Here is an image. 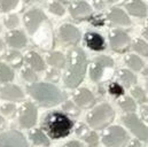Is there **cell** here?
I'll use <instances>...</instances> for the list:
<instances>
[{
	"label": "cell",
	"mask_w": 148,
	"mask_h": 147,
	"mask_svg": "<svg viewBox=\"0 0 148 147\" xmlns=\"http://www.w3.org/2000/svg\"><path fill=\"white\" fill-rule=\"evenodd\" d=\"M66 73L63 76L64 86L68 89H76L83 82L87 70V56L83 48L74 47L66 56Z\"/></svg>",
	"instance_id": "cell-1"
},
{
	"label": "cell",
	"mask_w": 148,
	"mask_h": 147,
	"mask_svg": "<svg viewBox=\"0 0 148 147\" xmlns=\"http://www.w3.org/2000/svg\"><path fill=\"white\" fill-rule=\"evenodd\" d=\"M42 131L51 139L67 138L74 130V121L63 111H51L41 121Z\"/></svg>",
	"instance_id": "cell-2"
},
{
	"label": "cell",
	"mask_w": 148,
	"mask_h": 147,
	"mask_svg": "<svg viewBox=\"0 0 148 147\" xmlns=\"http://www.w3.org/2000/svg\"><path fill=\"white\" fill-rule=\"evenodd\" d=\"M27 92L42 107H54L66 99V94L51 83H34L27 86Z\"/></svg>",
	"instance_id": "cell-3"
},
{
	"label": "cell",
	"mask_w": 148,
	"mask_h": 147,
	"mask_svg": "<svg viewBox=\"0 0 148 147\" xmlns=\"http://www.w3.org/2000/svg\"><path fill=\"white\" fill-rule=\"evenodd\" d=\"M115 118V111L109 104H100L86 115V122L93 130H102L107 128Z\"/></svg>",
	"instance_id": "cell-4"
},
{
	"label": "cell",
	"mask_w": 148,
	"mask_h": 147,
	"mask_svg": "<svg viewBox=\"0 0 148 147\" xmlns=\"http://www.w3.org/2000/svg\"><path fill=\"white\" fill-rule=\"evenodd\" d=\"M112 71L114 60L108 55H99L90 66V78L94 83H101L111 77Z\"/></svg>",
	"instance_id": "cell-5"
},
{
	"label": "cell",
	"mask_w": 148,
	"mask_h": 147,
	"mask_svg": "<svg viewBox=\"0 0 148 147\" xmlns=\"http://www.w3.org/2000/svg\"><path fill=\"white\" fill-rule=\"evenodd\" d=\"M129 140L126 131L119 125L108 126L101 137V142L106 147H124Z\"/></svg>",
	"instance_id": "cell-6"
},
{
	"label": "cell",
	"mask_w": 148,
	"mask_h": 147,
	"mask_svg": "<svg viewBox=\"0 0 148 147\" xmlns=\"http://www.w3.org/2000/svg\"><path fill=\"white\" fill-rule=\"evenodd\" d=\"M124 125L141 142H147L148 131L146 124L136 115V114H126L122 117Z\"/></svg>",
	"instance_id": "cell-7"
},
{
	"label": "cell",
	"mask_w": 148,
	"mask_h": 147,
	"mask_svg": "<svg viewBox=\"0 0 148 147\" xmlns=\"http://www.w3.org/2000/svg\"><path fill=\"white\" fill-rule=\"evenodd\" d=\"M38 109L31 101H27L22 105L18 113V123L23 129H31L37 123Z\"/></svg>",
	"instance_id": "cell-8"
},
{
	"label": "cell",
	"mask_w": 148,
	"mask_h": 147,
	"mask_svg": "<svg viewBox=\"0 0 148 147\" xmlns=\"http://www.w3.org/2000/svg\"><path fill=\"white\" fill-rule=\"evenodd\" d=\"M45 13L39 8H31L23 15V22L27 31L30 35H35L40 25L46 21Z\"/></svg>",
	"instance_id": "cell-9"
},
{
	"label": "cell",
	"mask_w": 148,
	"mask_h": 147,
	"mask_svg": "<svg viewBox=\"0 0 148 147\" xmlns=\"http://www.w3.org/2000/svg\"><path fill=\"white\" fill-rule=\"evenodd\" d=\"M0 147H30L23 133L10 130L0 135Z\"/></svg>",
	"instance_id": "cell-10"
},
{
	"label": "cell",
	"mask_w": 148,
	"mask_h": 147,
	"mask_svg": "<svg viewBox=\"0 0 148 147\" xmlns=\"http://www.w3.org/2000/svg\"><path fill=\"white\" fill-rule=\"evenodd\" d=\"M131 44L130 36L121 29H114L109 36V45L115 52H124Z\"/></svg>",
	"instance_id": "cell-11"
},
{
	"label": "cell",
	"mask_w": 148,
	"mask_h": 147,
	"mask_svg": "<svg viewBox=\"0 0 148 147\" xmlns=\"http://www.w3.org/2000/svg\"><path fill=\"white\" fill-rule=\"evenodd\" d=\"M59 37L63 43L75 46L80 40V31L73 24L66 23L59 28Z\"/></svg>",
	"instance_id": "cell-12"
},
{
	"label": "cell",
	"mask_w": 148,
	"mask_h": 147,
	"mask_svg": "<svg viewBox=\"0 0 148 147\" xmlns=\"http://www.w3.org/2000/svg\"><path fill=\"white\" fill-rule=\"evenodd\" d=\"M73 102L80 109V108H91L95 104V97L94 94L85 87H82L77 90L73 95Z\"/></svg>",
	"instance_id": "cell-13"
},
{
	"label": "cell",
	"mask_w": 148,
	"mask_h": 147,
	"mask_svg": "<svg viewBox=\"0 0 148 147\" xmlns=\"http://www.w3.org/2000/svg\"><path fill=\"white\" fill-rule=\"evenodd\" d=\"M69 13H70L71 17L76 21L85 20V19L91 16L92 7L86 1L77 0V1H74L69 5Z\"/></svg>",
	"instance_id": "cell-14"
},
{
	"label": "cell",
	"mask_w": 148,
	"mask_h": 147,
	"mask_svg": "<svg viewBox=\"0 0 148 147\" xmlns=\"http://www.w3.org/2000/svg\"><path fill=\"white\" fill-rule=\"evenodd\" d=\"M84 41H85V45L94 52H101L106 49V40L99 32H95V31L86 32L84 36Z\"/></svg>",
	"instance_id": "cell-15"
},
{
	"label": "cell",
	"mask_w": 148,
	"mask_h": 147,
	"mask_svg": "<svg viewBox=\"0 0 148 147\" xmlns=\"http://www.w3.org/2000/svg\"><path fill=\"white\" fill-rule=\"evenodd\" d=\"M0 97L8 101H21L24 98V93L18 86L14 84H6L0 87Z\"/></svg>",
	"instance_id": "cell-16"
},
{
	"label": "cell",
	"mask_w": 148,
	"mask_h": 147,
	"mask_svg": "<svg viewBox=\"0 0 148 147\" xmlns=\"http://www.w3.org/2000/svg\"><path fill=\"white\" fill-rule=\"evenodd\" d=\"M6 43L8 46H10L13 49H21L27 46L28 39L21 30H12L8 34H6Z\"/></svg>",
	"instance_id": "cell-17"
},
{
	"label": "cell",
	"mask_w": 148,
	"mask_h": 147,
	"mask_svg": "<svg viewBox=\"0 0 148 147\" xmlns=\"http://www.w3.org/2000/svg\"><path fill=\"white\" fill-rule=\"evenodd\" d=\"M107 19L112 24L121 25V27H129L131 24V20L129 17V15L123 9L117 8V7L111 8L107 15Z\"/></svg>",
	"instance_id": "cell-18"
},
{
	"label": "cell",
	"mask_w": 148,
	"mask_h": 147,
	"mask_svg": "<svg viewBox=\"0 0 148 147\" xmlns=\"http://www.w3.org/2000/svg\"><path fill=\"white\" fill-rule=\"evenodd\" d=\"M125 9L132 16H137V17L147 16V5L143 0H127L125 2Z\"/></svg>",
	"instance_id": "cell-19"
},
{
	"label": "cell",
	"mask_w": 148,
	"mask_h": 147,
	"mask_svg": "<svg viewBox=\"0 0 148 147\" xmlns=\"http://www.w3.org/2000/svg\"><path fill=\"white\" fill-rule=\"evenodd\" d=\"M77 136L79 138H82L87 145L88 147H97L98 144H99V137L97 135L95 131H92L90 130L86 125H80L78 129H77Z\"/></svg>",
	"instance_id": "cell-20"
},
{
	"label": "cell",
	"mask_w": 148,
	"mask_h": 147,
	"mask_svg": "<svg viewBox=\"0 0 148 147\" xmlns=\"http://www.w3.org/2000/svg\"><path fill=\"white\" fill-rule=\"evenodd\" d=\"M24 61L29 66V68H31L35 71H42V70H45V62H44L42 58L35 51L28 52L25 54V56H24Z\"/></svg>",
	"instance_id": "cell-21"
},
{
	"label": "cell",
	"mask_w": 148,
	"mask_h": 147,
	"mask_svg": "<svg viewBox=\"0 0 148 147\" xmlns=\"http://www.w3.org/2000/svg\"><path fill=\"white\" fill-rule=\"evenodd\" d=\"M47 63L53 68V69H62L66 67V55L61 52H58V51H54V52H51L48 53L47 55V59H46Z\"/></svg>",
	"instance_id": "cell-22"
},
{
	"label": "cell",
	"mask_w": 148,
	"mask_h": 147,
	"mask_svg": "<svg viewBox=\"0 0 148 147\" xmlns=\"http://www.w3.org/2000/svg\"><path fill=\"white\" fill-rule=\"evenodd\" d=\"M117 77L118 80L122 83V86L126 89L132 87L137 83V76L127 69H119L117 73Z\"/></svg>",
	"instance_id": "cell-23"
},
{
	"label": "cell",
	"mask_w": 148,
	"mask_h": 147,
	"mask_svg": "<svg viewBox=\"0 0 148 147\" xmlns=\"http://www.w3.org/2000/svg\"><path fill=\"white\" fill-rule=\"evenodd\" d=\"M30 139L35 145H39V146H49L51 142L49 138L45 135V132L41 129H35L34 131L30 132Z\"/></svg>",
	"instance_id": "cell-24"
},
{
	"label": "cell",
	"mask_w": 148,
	"mask_h": 147,
	"mask_svg": "<svg viewBox=\"0 0 148 147\" xmlns=\"http://www.w3.org/2000/svg\"><path fill=\"white\" fill-rule=\"evenodd\" d=\"M3 59L7 61V63L13 65L14 67H18L23 61L22 54L16 49H10V51L6 52L3 55Z\"/></svg>",
	"instance_id": "cell-25"
},
{
	"label": "cell",
	"mask_w": 148,
	"mask_h": 147,
	"mask_svg": "<svg viewBox=\"0 0 148 147\" xmlns=\"http://www.w3.org/2000/svg\"><path fill=\"white\" fill-rule=\"evenodd\" d=\"M125 63L129 68H131L134 71H140L144 68V61L136 54H129L125 58Z\"/></svg>",
	"instance_id": "cell-26"
},
{
	"label": "cell",
	"mask_w": 148,
	"mask_h": 147,
	"mask_svg": "<svg viewBox=\"0 0 148 147\" xmlns=\"http://www.w3.org/2000/svg\"><path fill=\"white\" fill-rule=\"evenodd\" d=\"M118 105L121 109L126 114H134V111L137 109V104L131 97H124L123 99L119 100Z\"/></svg>",
	"instance_id": "cell-27"
},
{
	"label": "cell",
	"mask_w": 148,
	"mask_h": 147,
	"mask_svg": "<svg viewBox=\"0 0 148 147\" xmlns=\"http://www.w3.org/2000/svg\"><path fill=\"white\" fill-rule=\"evenodd\" d=\"M14 79V70L5 62H0V83H9Z\"/></svg>",
	"instance_id": "cell-28"
},
{
	"label": "cell",
	"mask_w": 148,
	"mask_h": 147,
	"mask_svg": "<svg viewBox=\"0 0 148 147\" xmlns=\"http://www.w3.org/2000/svg\"><path fill=\"white\" fill-rule=\"evenodd\" d=\"M131 94H132V99L134 101H138L141 105L147 104V93L143 87H140V86L133 87L131 90Z\"/></svg>",
	"instance_id": "cell-29"
},
{
	"label": "cell",
	"mask_w": 148,
	"mask_h": 147,
	"mask_svg": "<svg viewBox=\"0 0 148 147\" xmlns=\"http://www.w3.org/2000/svg\"><path fill=\"white\" fill-rule=\"evenodd\" d=\"M132 49L136 51V53L147 58L148 56V49H147V43L146 40L143 39H136L132 44Z\"/></svg>",
	"instance_id": "cell-30"
},
{
	"label": "cell",
	"mask_w": 148,
	"mask_h": 147,
	"mask_svg": "<svg viewBox=\"0 0 148 147\" xmlns=\"http://www.w3.org/2000/svg\"><path fill=\"white\" fill-rule=\"evenodd\" d=\"M21 76H22V78L25 80V82H29V83H36L38 80V76L36 71L35 70H32L31 68H29V67H25V68H23L22 69V71H21Z\"/></svg>",
	"instance_id": "cell-31"
},
{
	"label": "cell",
	"mask_w": 148,
	"mask_h": 147,
	"mask_svg": "<svg viewBox=\"0 0 148 147\" xmlns=\"http://www.w3.org/2000/svg\"><path fill=\"white\" fill-rule=\"evenodd\" d=\"M108 92L111 95H114L116 98H119V97L124 95V87L117 82H111L108 85Z\"/></svg>",
	"instance_id": "cell-32"
},
{
	"label": "cell",
	"mask_w": 148,
	"mask_h": 147,
	"mask_svg": "<svg viewBox=\"0 0 148 147\" xmlns=\"http://www.w3.org/2000/svg\"><path fill=\"white\" fill-rule=\"evenodd\" d=\"M48 9H49V12H51L52 14L58 15V16H63L64 13H66V9H64L63 5H62L61 2H59V1H53V2H51L49 6H48Z\"/></svg>",
	"instance_id": "cell-33"
},
{
	"label": "cell",
	"mask_w": 148,
	"mask_h": 147,
	"mask_svg": "<svg viewBox=\"0 0 148 147\" xmlns=\"http://www.w3.org/2000/svg\"><path fill=\"white\" fill-rule=\"evenodd\" d=\"M18 2L20 0H0V12H10L18 5Z\"/></svg>",
	"instance_id": "cell-34"
},
{
	"label": "cell",
	"mask_w": 148,
	"mask_h": 147,
	"mask_svg": "<svg viewBox=\"0 0 148 147\" xmlns=\"http://www.w3.org/2000/svg\"><path fill=\"white\" fill-rule=\"evenodd\" d=\"M62 108L64 110V114H67L68 116L69 115H73V116H78L79 113H80V109L75 105L73 101H66L62 106Z\"/></svg>",
	"instance_id": "cell-35"
},
{
	"label": "cell",
	"mask_w": 148,
	"mask_h": 147,
	"mask_svg": "<svg viewBox=\"0 0 148 147\" xmlns=\"http://www.w3.org/2000/svg\"><path fill=\"white\" fill-rule=\"evenodd\" d=\"M18 23H20V19H18V16L16 14H10L5 19V25L7 28H9V29L16 28L18 25Z\"/></svg>",
	"instance_id": "cell-36"
},
{
	"label": "cell",
	"mask_w": 148,
	"mask_h": 147,
	"mask_svg": "<svg viewBox=\"0 0 148 147\" xmlns=\"http://www.w3.org/2000/svg\"><path fill=\"white\" fill-rule=\"evenodd\" d=\"M0 111L3 114V115H6V116H13L14 115V113L16 111V106L14 105V104H5V105H2L1 106V108H0Z\"/></svg>",
	"instance_id": "cell-37"
},
{
	"label": "cell",
	"mask_w": 148,
	"mask_h": 147,
	"mask_svg": "<svg viewBox=\"0 0 148 147\" xmlns=\"http://www.w3.org/2000/svg\"><path fill=\"white\" fill-rule=\"evenodd\" d=\"M46 78H47L48 80L55 83V82H58V80L60 79V73H59V70H56V69H51L49 71H47Z\"/></svg>",
	"instance_id": "cell-38"
},
{
	"label": "cell",
	"mask_w": 148,
	"mask_h": 147,
	"mask_svg": "<svg viewBox=\"0 0 148 147\" xmlns=\"http://www.w3.org/2000/svg\"><path fill=\"white\" fill-rule=\"evenodd\" d=\"M62 147H84V145L78 140H71V142H68L66 145H63Z\"/></svg>",
	"instance_id": "cell-39"
},
{
	"label": "cell",
	"mask_w": 148,
	"mask_h": 147,
	"mask_svg": "<svg viewBox=\"0 0 148 147\" xmlns=\"http://www.w3.org/2000/svg\"><path fill=\"white\" fill-rule=\"evenodd\" d=\"M141 117H143V120H144L145 122H147V120H148V116H147V104H145V105H143V106H141Z\"/></svg>",
	"instance_id": "cell-40"
},
{
	"label": "cell",
	"mask_w": 148,
	"mask_h": 147,
	"mask_svg": "<svg viewBox=\"0 0 148 147\" xmlns=\"http://www.w3.org/2000/svg\"><path fill=\"white\" fill-rule=\"evenodd\" d=\"M127 147H143V144L140 143V140H132L130 142V144L127 145Z\"/></svg>",
	"instance_id": "cell-41"
},
{
	"label": "cell",
	"mask_w": 148,
	"mask_h": 147,
	"mask_svg": "<svg viewBox=\"0 0 148 147\" xmlns=\"http://www.w3.org/2000/svg\"><path fill=\"white\" fill-rule=\"evenodd\" d=\"M5 126H6V121H5V118L0 115V130L5 129Z\"/></svg>",
	"instance_id": "cell-42"
},
{
	"label": "cell",
	"mask_w": 148,
	"mask_h": 147,
	"mask_svg": "<svg viewBox=\"0 0 148 147\" xmlns=\"http://www.w3.org/2000/svg\"><path fill=\"white\" fill-rule=\"evenodd\" d=\"M106 1H107L108 3H112V5H114V3H118V2H121L122 0H106Z\"/></svg>",
	"instance_id": "cell-43"
},
{
	"label": "cell",
	"mask_w": 148,
	"mask_h": 147,
	"mask_svg": "<svg viewBox=\"0 0 148 147\" xmlns=\"http://www.w3.org/2000/svg\"><path fill=\"white\" fill-rule=\"evenodd\" d=\"M3 48H5V44H3V41L0 39V53L3 51Z\"/></svg>",
	"instance_id": "cell-44"
},
{
	"label": "cell",
	"mask_w": 148,
	"mask_h": 147,
	"mask_svg": "<svg viewBox=\"0 0 148 147\" xmlns=\"http://www.w3.org/2000/svg\"><path fill=\"white\" fill-rule=\"evenodd\" d=\"M143 35H144V37H145V39H147V29H145V30H144Z\"/></svg>",
	"instance_id": "cell-45"
},
{
	"label": "cell",
	"mask_w": 148,
	"mask_h": 147,
	"mask_svg": "<svg viewBox=\"0 0 148 147\" xmlns=\"http://www.w3.org/2000/svg\"><path fill=\"white\" fill-rule=\"evenodd\" d=\"M143 75H144L145 77H147V67H145V70H144V73H143Z\"/></svg>",
	"instance_id": "cell-46"
},
{
	"label": "cell",
	"mask_w": 148,
	"mask_h": 147,
	"mask_svg": "<svg viewBox=\"0 0 148 147\" xmlns=\"http://www.w3.org/2000/svg\"><path fill=\"white\" fill-rule=\"evenodd\" d=\"M0 31H1V27H0Z\"/></svg>",
	"instance_id": "cell-47"
},
{
	"label": "cell",
	"mask_w": 148,
	"mask_h": 147,
	"mask_svg": "<svg viewBox=\"0 0 148 147\" xmlns=\"http://www.w3.org/2000/svg\"><path fill=\"white\" fill-rule=\"evenodd\" d=\"M66 1H67V0H66Z\"/></svg>",
	"instance_id": "cell-48"
}]
</instances>
